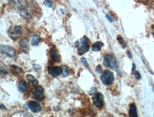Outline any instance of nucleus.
Returning <instances> with one entry per match:
<instances>
[{
	"label": "nucleus",
	"mask_w": 154,
	"mask_h": 117,
	"mask_svg": "<svg viewBox=\"0 0 154 117\" xmlns=\"http://www.w3.org/2000/svg\"><path fill=\"white\" fill-rule=\"evenodd\" d=\"M129 114L131 117H136L137 116V107L135 104H132L130 107Z\"/></svg>",
	"instance_id": "4468645a"
},
{
	"label": "nucleus",
	"mask_w": 154,
	"mask_h": 117,
	"mask_svg": "<svg viewBox=\"0 0 154 117\" xmlns=\"http://www.w3.org/2000/svg\"><path fill=\"white\" fill-rule=\"evenodd\" d=\"M117 40H118L119 44L122 46L123 48H126V47H127V44H126V42L124 41V39H123V38L121 36H120V35L117 36Z\"/></svg>",
	"instance_id": "6ab92c4d"
},
{
	"label": "nucleus",
	"mask_w": 154,
	"mask_h": 117,
	"mask_svg": "<svg viewBox=\"0 0 154 117\" xmlns=\"http://www.w3.org/2000/svg\"><path fill=\"white\" fill-rule=\"evenodd\" d=\"M1 109H6V107H5V105H4V104H1Z\"/></svg>",
	"instance_id": "7c9ffc66"
},
{
	"label": "nucleus",
	"mask_w": 154,
	"mask_h": 117,
	"mask_svg": "<svg viewBox=\"0 0 154 117\" xmlns=\"http://www.w3.org/2000/svg\"><path fill=\"white\" fill-rule=\"evenodd\" d=\"M106 17L110 22H112V19L111 18H110V17L109 15H108V14H106Z\"/></svg>",
	"instance_id": "cd10ccee"
},
{
	"label": "nucleus",
	"mask_w": 154,
	"mask_h": 117,
	"mask_svg": "<svg viewBox=\"0 0 154 117\" xmlns=\"http://www.w3.org/2000/svg\"><path fill=\"white\" fill-rule=\"evenodd\" d=\"M10 4L12 7L18 10H22L23 9V5L21 3L20 0H10Z\"/></svg>",
	"instance_id": "f8f14e48"
},
{
	"label": "nucleus",
	"mask_w": 154,
	"mask_h": 117,
	"mask_svg": "<svg viewBox=\"0 0 154 117\" xmlns=\"http://www.w3.org/2000/svg\"><path fill=\"white\" fill-rule=\"evenodd\" d=\"M21 50L25 54H28L29 50V41L27 39H23L19 43Z\"/></svg>",
	"instance_id": "9d476101"
},
{
	"label": "nucleus",
	"mask_w": 154,
	"mask_h": 117,
	"mask_svg": "<svg viewBox=\"0 0 154 117\" xmlns=\"http://www.w3.org/2000/svg\"><path fill=\"white\" fill-rule=\"evenodd\" d=\"M28 105L29 108L34 113H38L41 111V106L36 101L34 100L29 101Z\"/></svg>",
	"instance_id": "1a4fd4ad"
},
{
	"label": "nucleus",
	"mask_w": 154,
	"mask_h": 117,
	"mask_svg": "<svg viewBox=\"0 0 154 117\" xmlns=\"http://www.w3.org/2000/svg\"><path fill=\"white\" fill-rule=\"evenodd\" d=\"M96 71L97 73H100L102 72V68L100 65H98L96 67Z\"/></svg>",
	"instance_id": "393cba45"
},
{
	"label": "nucleus",
	"mask_w": 154,
	"mask_h": 117,
	"mask_svg": "<svg viewBox=\"0 0 154 117\" xmlns=\"http://www.w3.org/2000/svg\"><path fill=\"white\" fill-rule=\"evenodd\" d=\"M152 35L154 37V25H153L152 27Z\"/></svg>",
	"instance_id": "2f4dec72"
},
{
	"label": "nucleus",
	"mask_w": 154,
	"mask_h": 117,
	"mask_svg": "<svg viewBox=\"0 0 154 117\" xmlns=\"http://www.w3.org/2000/svg\"><path fill=\"white\" fill-rule=\"evenodd\" d=\"M127 55H128V57L129 58H131L132 57V55H131V53L130 51H128V53H127Z\"/></svg>",
	"instance_id": "c756f323"
},
{
	"label": "nucleus",
	"mask_w": 154,
	"mask_h": 117,
	"mask_svg": "<svg viewBox=\"0 0 154 117\" xmlns=\"http://www.w3.org/2000/svg\"><path fill=\"white\" fill-rule=\"evenodd\" d=\"M26 79L29 83L35 86L37 84V80L34 76L31 74H28L26 76Z\"/></svg>",
	"instance_id": "f3484780"
},
{
	"label": "nucleus",
	"mask_w": 154,
	"mask_h": 117,
	"mask_svg": "<svg viewBox=\"0 0 154 117\" xmlns=\"http://www.w3.org/2000/svg\"><path fill=\"white\" fill-rule=\"evenodd\" d=\"M81 62L85 66L86 68H87L88 67V63H87V61H86V59H85V58L83 57L81 58Z\"/></svg>",
	"instance_id": "5701e85b"
},
{
	"label": "nucleus",
	"mask_w": 154,
	"mask_h": 117,
	"mask_svg": "<svg viewBox=\"0 0 154 117\" xmlns=\"http://www.w3.org/2000/svg\"><path fill=\"white\" fill-rule=\"evenodd\" d=\"M44 5L48 8H51L53 6L52 2L50 0H45L44 3Z\"/></svg>",
	"instance_id": "412c9836"
},
{
	"label": "nucleus",
	"mask_w": 154,
	"mask_h": 117,
	"mask_svg": "<svg viewBox=\"0 0 154 117\" xmlns=\"http://www.w3.org/2000/svg\"><path fill=\"white\" fill-rule=\"evenodd\" d=\"M41 40V38L38 35H35L33 36L31 40V45L33 46H36L39 44Z\"/></svg>",
	"instance_id": "dca6fc26"
},
{
	"label": "nucleus",
	"mask_w": 154,
	"mask_h": 117,
	"mask_svg": "<svg viewBox=\"0 0 154 117\" xmlns=\"http://www.w3.org/2000/svg\"><path fill=\"white\" fill-rule=\"evenodd\" d=\"M61 67L63 68V73L61 75V77L62 78H65V77L69 76L70 74H69V71L67 69V67L66 65H62Z\"/></svg>",
	"instance_id": "a211bd4d"
},
{
	"label": "nucleus",
	"mask_w": 154,
	"mask_h": 117,
	"mask_svg": "<svg viewBox=\"0 0 154 117\" xmlns=\"http://www.w3.org/2000/svg\"><path fill=\"white\" fill-rule=\"evenodd\" d=\"M8 34L10 38L13 40H16L19 38V36L21 34V27L20 26H17L14 27L13 30L9 29Z\"/></svg>",
	"instance_id": "0eeeda50"
},
{
	"label": "nucleus",
	"mask_w": 154,
	"mask_h": 117,
	"mask_svg": "<svg viewBox=\"0 0 154 117\" xmlns=\"http://www.w3.org/2000/svg\"><path fill=\"white\" fill-rule=\"evenodd\" d=\"M8 74V73L7 72V70L4 68L2 67L1 66V76L6 75Z\"/></svg>",
	"instance_id": "b1692460"
},
{
	"label": "nucleus",
	"mask_w": 154,
	"mask_h": 117,
	"mask_svg": "<svg viewBox=\"0 0 154 117\" xmlns=\"http://www.w3.org/2000/svg\"><path fill=\"white\" fill-rule=\"evenodd\" d=\"M0 50L2 54L8 57H13L16 55V50L11 46L1 44Z\"/></svg>",
	"instance_id": "39448f33"
},
{
	"label": "nucleus",
	"mask_w": 154,
	"mask_h": 117,
	"mask_svg": "<svg viewBox=\"0 0 154 117\" xmlns=\"http://www.w3.org/2000/svg\"><path fill=\"white\" fill-rule=\"evenodd\" d=\"M32 97L38 102L43 101L45 99L44 88L41 86H36L32 90Z\"/></svg>",
	"instance_id": "f03ea898"
},
{
	"label": "nucleus",
	"mask_w": 154,
	"mask_h": 117,
	"mask_svg": "<svg viewBox=\"0 0 154 117\" xmlns=\"http://www.w3.org/2000/svg\"><path fill=\"white\" fill-rule=\"evenodd\" d=\"M94 105L97 108H102L103 104V95L100 93H96L92 97Z\"/></svg>",
	"instance_id": "423d86ee"
},
{
	"label": "nucleus",
	"mask_w": 154,
	"mask_h": 117,
	"mask_svg": "<svg viewBox=\"0 0 154 117\" xmlns=\"http://www.w3.org/2000/svg\"><path fill=\"white\" fill-rule=\"evenodd\" d=\"M48 74L53 77H57L62 74L63 73V68L61 67H49L48 68Z\"/></svg>",
	"instance_id": "6e6552de"
},
{
	"label": "nucleus",
	"mask_w": 154,
	"mask_h": 117,
	"mask_svg": "<svg viewBox=\"0 0 154 117\" xmlns=\"http://www.w3.org/2000/svg\"><path fill=\"white\" fill-rule=\"evenodd\" d=\"M134 76L137 79H138L140 78V74L138 71H135L134 73Z\"/></svg>",
	"instance_id": "a878e982"
},
{
	"label": "nucleus",
	"mask_w": 154,
	"mask_h": 117,
	"mask_svg": "<svg viewBox=\"0 0 154 117\" xmlns=\"http://www.w3.org/2000/svg\"><path fill=\"white\" fill-rule=\"evenodd\" d=\"M100 79L103 84L109 86L111 84L114 79L113 73L109 70L103 71L100 76Z\"/></svg>",
	"instance_id": "20e7f679"
},
{
	"label": "nucleus",
	"mask_w": 154,
	"mask_h": 117,
	"mask_svg": "<svg viewBox=\"0 0 154 117\" xmlns=\"http://www.w3.org/2000/svg\"><path fill=\"white\" fill-rule=\"evenodd\" d=\"M50 57L54 61L57 63H60L61 61V58L58 56L57 52L54 48H51L49 51Z\"/></svg>",
	"instance_id": "9b49d317"
},
{
	"label": "nucleus",
	"mask_w": 154,
	"mask_h": 117,
	"mask_svg": "<svg viewBox=\"0 0 154 117\" xmlns=\"http://www.w3.org/2000/svg\"><path fill=\"white\" fill-rule=\"evenodd\" d=\"M27 89L26 83L24 80H21L19 82L18 86V90L20 93H24Z\"/></svg>",
	"instance_id": "ddd939ff"
},
{
	"label": "nucleus",
	"mask_w": 154,
	"mask_h": 117,
	"mask_svg": "<svg viewBox=\"0 0 154 117\" xmlns=\"http://www.w3.org/2000/svg\"><path fill=\"white\" fill-rule=\"evenodd\" d=\"M33 67L36 69H41V67L39 65L37 64H33Z\"/></svg>",
	"instance_id": "bb28decb"
},
{
	"label": "nucleus",
	"mask_w": 154,
	"mask_h": 117,
	"mask_svg": "<svg viewBox=\"0 0 154 117\" xmlns=\"http://www.w3.org/2000/svg\"><path fill=\"white\" fill-rule=\"evenodd\" d=\"M135 69H136V66H135V64H132V69H131V72H133V71H135Z\"/></svg>",
	"instance_id": "c85d7f7f"
},
{
	"label": "nucleus",
	"mask_w": 154,
	"mask_h": 117,
	"mask_svg": "<svg viewBox=\"0 0 154 117\" xmlns=\"http://www.w3.org/2000/svg\"><path fill=\"white\" fill-rule=\"evenodd\" d=\"M103 46V44L102 42L100 41H97L92 46V49L94 51H100L102 47Z\"/></svg>",
	"instance_id": "2eb2a0df"
},
{
	"label": "nucleus",
	"mask_w": 154,
	"mask_h": 117,
	"mask_svg": "<svg viewBox=\"0 0 154 117\" xmlns=\"http://www.w3.org/2000/svg\"><path fill=\"white\" fill-rule=\"evenodd\" d=\"M96 90H97V88L96 87H94V86H93L90 89V91L89 92V94L90 95H94L95 93Z\"/></svg>",
	"instance_id": "4be33fe9"
},
{
	"label": "nucleus",
	"mask_w": 154,
	"mask_h": 117,
	"mask_svg": "<svg viewBox=\"0 0 154 117\" xmlns=\"http://www.w3.org/2000/svg\"><path fill=\"white\" fill-rule=\"evenodd\" d=\"M11 67L13 69V71H15V72H17V73H21V72H22V69L20 68H19L18 67L12 65L11 66Z\"/></svg>",
	"instance_id": "aec40b11"
},
{
	"label": "nucleus",
	"mask_w": 154,
	"mask_h": 117,
	"mask_svg": "<svg viewBox=\"0 0 154 117\" xmlns=\"http://www.w3.org/2000/svg\"><path fill=\"white\" fill-rule=\"evenodd\" d=\"M75 46V47L78 48V54L80 56H82L88 52L90 48L88 39L85 36H84L79 40H76Z\"/></svg>",
	"instance_id": "f257e3e1"
},
{
	"label": "nucleus",
	"mask_w": 154,
	"mask_h": 117,
	"mask_svg": "<svg viewBox=\"0 0 154 117\" xmlns=\"http://www.w3.org/2000/svg\"><path fill=\"white\" fill-rule=\"evenodd\" d=\"M103 64L106 67L114 68L118 71V63L113 56L107 54L104 55L103 57Z\"/></svg>",
	"instance_id": "7ed1b4c3"
}]
</instances>
